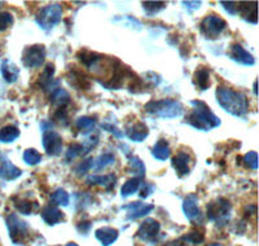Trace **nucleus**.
Listing matches in <instances>:
<instances>
[{"mask_svg":"<svg viewBox=\"0 0 259 246\" xmlns=\"http://www.w3.org/2000/svg\"><path fill=\"white\" fill-rule=\"evenodd\" d=\"M75 126H77V129L79 130V131L87 134V132H91L92 130L95 129V126H96V122H95L94 118H91V117H80V118H78L77 123H75Z\"/></svg>","mask_w":259,"mask_h":246,"instance_id":"nucleus-33","label":"nucleus"},{"mask_svg":"<svg viewBox=\"0 0 259 246\" xmlns=\"http://www.w3.org/2000/svg\"><path fill=\"white\" fill-rule=\"evenodd\" d=\"M215 96L219 105L230 114L235 117H244L249 109L247 97L242 92L235 91L233 88L227 86H219L215 91Z\"/></svg>","mask_w":259,"mask_h":246,"instance_id":"nucleus-1","label":"nucleus"},{"mask_svg":"<svg viewBox=\"0 0 259 246\" xmlns=\"http://www.w3.org/2000/svg\"><path fill=\"white\" fill-rule=\"evenodd\" d=\"M46 60V47L41 44L29 46L22 52V64L27 69L40 68Z\"/></svg>","mask_w":259,"mask_h":246,"instance_id":"nucleus-7","label":"nucleus"},{"mask_svg":"<svg viewBox=\"0 0 259 246\" xmlns=\"http://www.w3.org/2000/svg\"><path fill=\"white\" fill-rule=\"evenodd\" d=\"M254 94L256 95V82H254Z\"/></svg>","mask_w":259,"mask_h":246,"instance_id":"nucleus-48","label":"nucleus"},{"mask_svg":"<svg viewBox=\"0 0 259 246\" xmlns=\"http://www.w3.org/2000/svg\"><path fill=\"white\" fill-rule=\"evenodd\" d=\"M231 211H232V205L228 199L218 198L215 201H211L206 206L207 218L212 222L217 223V226L222 227L226 226L227 222L231 218Z\"/></svg>","mask_w":259,"mask_h":246,"instance_id":"nucleus-4","label":"nucleus"},{"mask_svg":"<svg viewBox=\"0 0 259 246\" xmlns=\"http://www.w3.org/2000/svg\"><path fill=\"white\" fill-rule=\"evenodd\" d=\"M145 113L157 118H177L184 111L182 103L174 99L150 100L144 106Z\"/></svg>","mask_w":259,"mask_h":246,"instance_id":"nucleus-3","label":"nucleus"},{"mask_svg":"<svg viewBox=\"0 0 259 246\" xmlns=\"http://www.w3.org/2000/svg\"><path fill=\"white\" fill-rule=\"evenodd\" d=\"M53 74H55V65L53 64L46 65L45 70H43L41 75L39 76V86L45 88V91H47V88H51V86H52ZM53 90H55V88H53Z\"/></svg>","mask_w":259,"mask_h":246,"instance_id":"nucleus-29","label":"nucleus"},{"mask_svg":"<svg viewBox=\"0 0 259 246\" xmlns=\"http://www.w3.org/2000/svg\"><path fill=\"white\" fill-rule=\"evenodd\" d=\"M24 161L26 162L27 165H38L39 162L41 161V154L36 149H32V148H29L24 152Z\"/></svg>","mask_w":259,"mask_h":246,"instance_id":"nucleus-34","label":"nucleus"},{"mask_svg":"<svg viewBox=\"0 0 259 246\" xmlns=\"http://www.w3.org/2000/svg\"><path fill=\"white\" fill-rule=\"evenodd\" d=\"M53 119L56 120L57 123L62 125V126H68L69 125V114L68 110L65 106H61V108H57V110L53 113Z\"/></svg>","mask_w":259,"mask_h":246,"instance_id":"nucleus-38","label":"nucleus"},{"mask_svg":"<svg viewBox=\"0 0 259 246\" xmlns=\"http://www.w3.org/2000/svg\"><path fill=\"white\" fill-rule=\"evenodd\" d=\"M77 228L80 233H87V232L90 231V228H91V222L79 223V224L77 226Z\"/></svg>","mask_w":259,"mask_h":246,"instance_id":"nucleus-44","label":"nucleus"},{"mask_svg":"<svg viewBox=\"0 0 259 246\" xmlns=\"http://www.w3.org/2000/svg\"><path fill=\"white\" fill-rule=\"evenodd\" d=\"M192 111L187 117V123L191 125L193 129L200 131H210L215 127L221 126V119L211 111V109L200 100L191 101Z\"/></svg>","mask_w":259,"mask_h":246,"instance_id":"nucleus-2","label":"nucleus"},{"mask_svg":"<svg viewBox=\"0 0 259 246\" xmlns=\"http://www.w3.org/2000/svg\"><path fill=\"white\" fill-rule=\"evenodd\" d=\"M182 241H186L187 243H191V245H200V243H202L205 241V237H203L202 233L194 231L186 234L184 237H182Z\"/></svg>","mask_w":259,"mask_h":246,"instance_id":"nucleus-39","label":"nucleus"},{"mask_svg":"<svg viewBox=\"0 0 259 246\" xmlns=\"http://www.w3.org/2000/svg\"><path fill=\"white\" fill-rule=\"evenodd\" d=\"M92 161H94V158L83 159V161L78 165L77 169H75V173H77V175L82 176V175H84L85 173H89V170H91L92 169Z\"/></svg>","mask_w":259,"mask_h":246,"instance_id":"nucleus-41","label":"nucleus"},{"mask_svg":"<svg viewBox=\"0 0 259 246\" xmlns=\"http://www.w3.org/2000/svg\"><path fill=\"white\" fill-rule=\"evenodd\" d=\"M0 71H2V75L6 79V82L8 83H15L20 76V69L11 60H3L2 66H0Z\"/></svg>","mask_w":259,"mask_h":246,"instance_id":"nucleus-20","label":"nucleus"},{"mask_svg":"<svg viewBox=\"0 0 259 246\" xmlns=\"http://www.w3.org/2000/svg\"><path fill=\"white\" fill-rule=\"evenodd\" d=\"M152 189H153V188L150 187V185L145 184L144 188H143V189H142V193H140V197H142V198H147V197L150 194V192H152Z\"/></svg>","mask_w":259,"mask_h":246,"instance_id":"nucleus-45","label":"nucleus"},{"mask_svg":"<svg viewBox=\"0 0 259 246\" xmlns=\"http://www.w3.org/2000/svg\"><path fill=\"white\" fill-rule=\"evenodd\" d=\"M143 7L149 15H156L166 7L165 2H144Z\"/></svg>","mask_w":259,"mask_h":246,"instance_id":"nucleus-37","label":"nucleus"},{"mask_svg":"<svg viewBox=\"0 0 259 246\" xmlns=\"http://www.w3.org/2000/svg\"><path fill=\"white\" fill-rule=\"evenodd\" d=\"M191 155L187 152H178L171 159V165H172L179 178L187 176L191 173Z\"/></svg>","mask_w":259,"mask_h":246,"instance_id":"nucleus-13","label":"nucleus"},{"mask_svg":"<svg viewBox=\"0 0 259 246\" xmlns=\"http://www.w3.org/2000/svg\"><path fill=\"white\" fill-rule=\"evenodd\" d=\"M21 175H22V171L9 161L6 155L0 153V178L11 182V180L20 178Z\"/></svg>","mask_w":259,"mask_h":246,"instance_id":"nucleus-14","label":"nucleus"},{"mask_svg":"<svg viewBox=\"0 0 259 246\" xmlns=\"http://www.w3.org/2000/svg\"><path fill=\"white\" fill-rule=\"evenodd\" d=\"M15 208L22 215H30L34 211V208H38V205H36V202H31L29 199H17Z\"/></svg>","mask_w":259,"mask_h":246,"instance_id":"nucleus-32","label":"nucleus"},{"mask_svg":"<svg viewBox=\"0 0 259 246\" xmlns=\"http://www.w3.org/2000/svg\"><path fill=\"white\" fill-rule=\"evenodd\" d=\"M140 185H142V179L136 178V176L135 178L128 179L121 188L122 197H130L133 196V194H135L136 192L139 191Z\"/></svg>","mask_w":259,"mask_h":246,"instance_id":"nucleus-30","label":"nucleus"},{"mask_svg":"<svg viewBox=\"0 0 259 246\" xmlns=\"http://www.w3.org/2000/svg\"><path fill=\"white\" fill-rule=\"evenodd\" d=\"M95 236L103 246H110L113 242H115L118 238V231L114 228H110V227H103V228H99L95 231Z\"/></svg>","mask_w":259,"mask_h":246,"instance_id":"nucleus-22","label":"nucleus"},{"mask_svg":"<svg viewBox=\"0 0 259 246\" xmlns=\"http://www.w3.org/2000/svg\"><path fill=\"white\" fill-rule=\"evenodd\" d=\"M15 18L9 12H0V31H6L12 26Z\"/></svg>","mask_w":259,"mask_h":246,"instance_id":"nucleus-40","label":"nucleus"},{"mask_svg":"<svg viewBox=\"0 0 259 246\" xmlns=\"http://www.w3.org/2000/svg\"><path fill=\"white\" fill-rule=\"evenodd\" d=\"M114 154H112V153H104V154H100L92 161V169H94L95 173H100V171L105 170L106 167L114 165Z\"/></svg>","mask_w":259,"mask_h":246,"instance_id":"nucleus-24","label":"nucleus"},{"mask_svg":"<svg viewBox=\"0 0 259 246\" xmlns=\"http://www.w3.org/2000/svg\"><path fill=\"white\" fill-rule=\"evenodd\" d=\"M230 57L233 61L239 62L244 66H253L255 64V59L250 52H247L241 44L233 43L230 48Z\"/></svg>","mask_w":259,"mask_h":246,"instance_id":"nucleus-12","label":"nucleus"},{"mask_svg":"<svg viewBox=\"0 0 259 246\" xmlns=\"http://www.w3.org/2000/svg\"><path fill=\"white\" fill-rule=\"evenodd\" d=\"M193 83L198 90H201V91H206L207 88L211 86L209 68H206V66H200L197 70L194 71Z\"/></svg>","mask_w":259,"mask_h":246,"instance_id":"nucleus-19","label":"nucleus"},{"mask_svg":"<svg viewBox=\"0 0 259 246\" xmlns=\"http://www.w3.org/2000/svg\"><path fill=\"white\" fill-rule=\"evenodd\" d=\"M117 178L114 174H108V175H91L85 179V183L89 185H100L106 188L108 191H112L115 185Z\"/></svg>","mask_w":259,"mask_h":246,"instance_id":"nucleus-18","label":"nucleus"},{"mask_svg":"<svg viewBox=\"0 0 259 246\" xmlns=\"http://www.w3.org/2000/svg\"><path fill=\"white\" fill-rule=\"evenodd\" d=\"M242 162H244V166L246 169H250V170H256L258 169V154L256 152L251 150V152L246 153L242 158Z\"/></svg>","mask_w":259,"mask_h":246,"instance_id":"nucleus-36","label":"nucleus"},{"mask_svg":"<svg viewBox=\"0 0 259 246\" xmlns=\"http://www.w3.org/2000/svg\"><path fill=\"white\" fill-rule=\"evenodd\" d=\"M123 209L128 210V215H127V219H139V218L145 217L147 214H149L150 211L153 210V205H148V203H142V202H131L128 205L123 206Z\"/></svg>","mask_w":259,"mask_h":246,"instance_id":"nucleus-16","label":"nucleus"},{"mask_svg":"<svg viewBox=\"0 0 259 246\" xmlns=\"http://www.w3.org/2000/svg\"><path fill=\"white\" fill-rule=\"evenodd\" d=\"M62 17V7L57 3L48 4L43 7L36 15L35 21L36 24L43 30H51L60 24Z\"/></svg>","mask_w":259,"mask_h":246,"instance_id":"nucleus-5","label":"nucleus"},{"mask_svg":"<svg viewBox=\"0 0 259 246\" xmlns=\"http://www.w3.org/2000/svg\"><path fill=\"white\" fill-rule=\"evenodd\" d=\"M18 136H20V130L16 126H12V125L4 126L3 129L0 130V143H13L16 139H18Z\"/></svg>","mask_w":259,"mask_h":246,"instance_id":"nucleus-27","label":"nucleus"},{"mask_svg":"<svg viewBox=\"0 0 259 246\" xmlns=\"http://www.w3.org/2000/svg\"><path fill=\"white\" fill-rule=\"evenodd\" d=\"M50 99L51 104L55 106H59V108H61V106H65V108H66V105L70 104V95L68 94V91H65L64 88H55L52 91V94H51Z\"/></svg>","mask_w":259,"mask_h":246,"instance_id":"nucleus-25","label":"nucleus"},{"mask_svg":"<svg viewBox=\"0 0 259 246\" xmlns=\"http://www.w3.org/2000/svg\"><path fill=\"white\" fill-rule=\"evenodd\" d=\"M170 145H168L167 140H165V139H161V140L157 141L153 148H152V155L158 161H166L170 157Z\"/></svg>","mask_w":259,"mask_h":246,"instance_id":"nucleus-23","label":"nucleus"},{"mask_svg":"<svg viewBox=\"0 0 259 246\" xmlns=\"http://www.w3.org/2000/svg\"><path fill=\"white\" fill-rule=\"evenodd\" d=\"M66 246H79V245H77V243H75V242H69Z\"/></svg>","mask_w":259,"mask_h":246,"instance_id":"nucleus-46","label":"nucleus"},{"mask_svg":"<svg viewBox=\"0 0 259 246\" xmlns=\"http://www.w3.org/2000/svg\"><path fill=\"white\" fill-rule=\"evenodd\" d=\"M69 82H70L71 86H74V87L77 88H83V90H89L90 88L89 78H87L82 71H78L75 68L70 70V74H69Z\"/></svg>","mask_w":259,"mask_h":246,"instance_id":"nucleus-26","label":"nucleus"},{"mask_svg":"<svg viewBox=\"0 0 259 246\" xmlns=\"http://www.w3.org/2000/svg\"><path fill=\"white\" fill-rule=\"evenodd\" d=\"M69 201H70L69 193L65 189H62V188H59V189H56L51 194V202H52V205L68 206Z\"/></svg>","mask_w":259,"mask_h":246,"instance_id":"nucleus-31","label":"nucleus"},{"mask_svg":"<svg viewBox=\"0 0 259 246\" xmlns=\"http://www.w3.org/2000/svg\"><path fill=\"white\" fill-rule=\"evenodd\" d=\"M128 171L135 174L136 178L143 179L145 176V166L143 161L136 155H130L128 157Z\"/></svg>","mask_w":259,"mask_h":246,"instance_id":"nucleus-28","label":"nucleus"},{"mask_svg":"<svg viewBox=\"0 0 259 246\" xmlns=\"http://www.w3.org/2000/svg\"><path fill=\"white\" fill-rule=\"evenodd\" d=\"M209 246H223L222 243H210Z\"/></svg>","mask_w":259,"mask_h":246,"instance_id":"nucleus-47","label":"nucleus"},{"mask_svg":"<svg viewBox=\"0 0 259 246\" xmlns=\"http://www.w3.org/2000/svg\"><path fill=\"white\" fill-rule=\"evenodd\" d=\"M84 149H83V145H80V144H77L74 143L71 144L70 147H69L68 152H66V161H73V159H75L77 157H79V155H84Z\"/></svg>","mask_w":259,"mask_h":246,"instance_id":"nucleus-35","label":"nucleus"},{"mask_svg":"<svg viewBox=\"0 0 259 246\" xmlns=\"http://www.w3.org/2000/svg\"><path fill=\"white\" fill-rule=\"evenodd\" d=\"M7 227H8L9 237L15 243H20L27 236V223L21 220L16 214H9L6 219Z\"/></svg>","mask_w":259,"mask_h":246,"instance_id":"nucleus-8","label":"nucleus"},{"mask_svg":"<svg viewBox=\"0 0 259 246\" xmlns=\"http://www.w3.org/2000/svg\"><path fill=\"white\" fill-rule=\"evenodd\" d=\"M43 148L47 152L48 155H60L62 152V138L60 134L52 130H46L43 132V139H41Z\"/></svg>","mask_w":259,"mask_h":246,"instance_id":"nucleus-10","label":"nucleus"},{"mask_svg":"<svg viewBox=\"0 0 259 246\" xmlns=\"http://www.w3.org/2000/svg\"><path fill=\"white\" fill-rule=\"evenodd\" d=\"M126 135L130 140L135 141V143H142L143 140L148 138L149 131H148V127L145 126V123L135 122L130 127H127Z\"/></svg>","mask_w":259,"mask_h":246,"instance_id":"nucleus-15","label":"nucleus"},{"mask_svg":"<svg viewBox=\"0 0 259 246\" xmlns=\"http://www.w3.org/2000/svg\"><path fill=\"white\" fill-rule=\"evenodd\" d=\"M159 229H161V224L156 219L148 218L140 224L136 236L143 241H154L158 236Z\"/></svg>","mask_w":259,"mask_h":246,"instance_id":"nucleus-11","label":"nucleus"},{"mask_svg":"<svg viewBox=\"0 0 259 246\" xmlns=\"http://www.w3.org/2000/svg\"><path fill=\"white\" fill-rule=\"evenodd\" d=\"M200 29L207 39H217L227 29V22L221 16L209 15L201 21Z\"/></svg>","mask_w":259,"mask_h":246,"instance_id":"nucleus-6","label":"nucleus"},{"mask_svg":"<svg viewBox=\"0 0 259 246\" xmlns=\"http://www.w3.org/2000/svg\"><path fill=\"white\" fill-rule=\"evenodd\" d=\"M183 211L186 214L187 219L196 224H201L203 220V215L198 208V197L197 194L191 193L183 201Z\"/></svg>","mask_w":259,"mask_h":246,"instance_id":"nucleus-9","label":"nucleus"},{"mask_svg":"<svg viewBox=\"0 0 259 246\" xmlns=\"http://www.w3.org/2000/svg\"><path fill=\"white\" fill-rule=\"evenodd\" d=\"M221 4L224 7V9H226L230 15H237V7H235L237 6V3H235V2H221Z\"/></svg>","mask_w":259,"mask_h":246,"instance_id":"nucleus-43","label":"nucleus"},{"mask_svg":"<svg viewBox=\"0 0 259 246\" xmlns=\"http://www.w3.org/2000/svg\"><path fill=\"white\" fill-rule=\"evenodd\" d=\"M101 127H103V129L105 130V131H108V132H110V134H113V135H114L115 138H118V139L123 138V135H124L123 132H122L119 129H117V127L113 126V125H109V123H103V125H101Z\"/></svg>","mask_w":259,"mask_h":246,"instance_id":"nucleus-42","label":"nucleus"},{"mask_svg":"<svg viewBox=\"0 0 259 246\" xmlns=\"http://www.w3.org/2000/svg\"><path fill=\"white\" fill-rule=\"evenodd\" d=\"M40 217L41 219L45 220L47 224H50V226H55V224H57V223L62 222L65 218L64 213H62L60 209H57L55 205H52V203L41 209Z\"/></svg>","mask_w":259,"mask_h":246,"instance_id":"nucleus-17","label":"nucleus"},{"mask_svg":"<svg viewBox=\"0 0 259 246\" xmlns=\"http://www.w3.org/2000/svg\"><path fill=\"white\" fill-rule=\"evenodd\" d=\"M237 13H240L247 22H251V24L258 22V18H256V2H253V3L240 2V3H237Z\"/></svg>","mask_w":259,"mask_h":246,"instance_id":"nucleus-21","label":"nucleus"}]
</instances>
